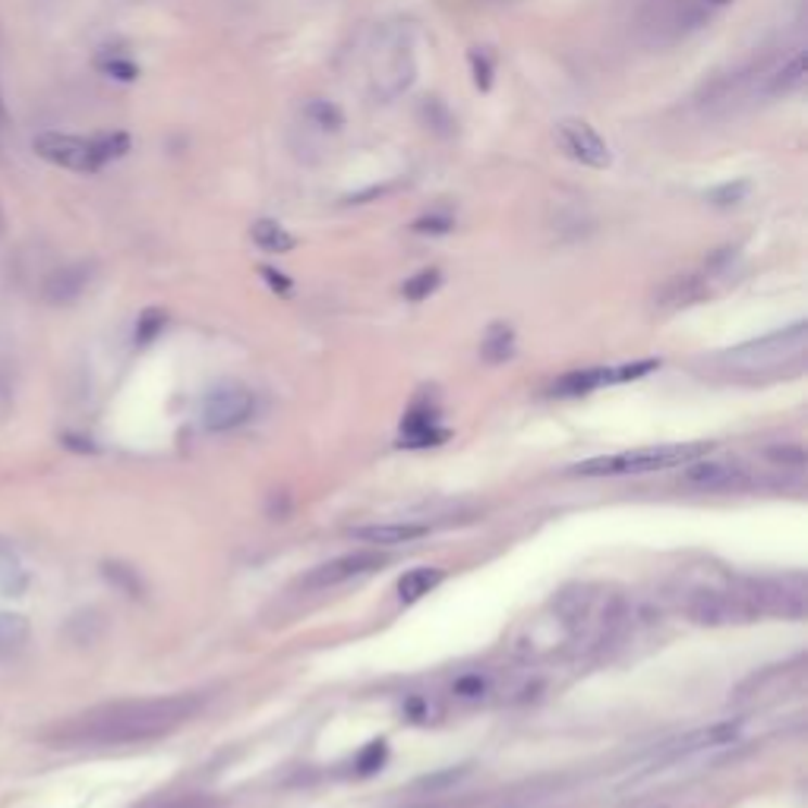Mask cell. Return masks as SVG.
Instances as JSON below:
<instances>
[{
	"mask_svg": "<svg viewBox=\"0 0 808 808\" xmlns=\"http://www.w3.org/2000/svg\"><path fill=\"white\" fill-rule=\"evenodd\" d=\"M3 120H7V111H3V99H0V130H3Z\"/></svg>",
	"mask_w": 808,
	"mask_h": 808,
	"instance_id": "74e56055",
	"label": "cell"
},
{
	"mask_svg": "<svg viewBox=\"0 0 808 808\" xmlns=\"http://www.w3.org/2000/svg\"><path fill=\"white\" fill-rule=\"evenodd\" d=\"M439 284H443V272H439V269H423V272L411 275V279L405 282L401 294H405L408 300H426Z\"/></svg>",
	"mask_w": 808,
	"mask_h": 808,
	"instance_id": "484cf974",
	"label": "cell"
},
{
	"mask_svg": "<svg viewBox=\"0 0 808 808\" xmlns=\"http://www.w3.org/2000/svg\"><path fill=\"white\" fill-rule=\"evenodd\" d=\"M742 598L752 616H780V619H803L808 610L806 578L799 572L777 575V578H739Z\"/></svg>",
	"mask_w": 808,
	"mask_h": 808,
	"instance_id": "5b68a950",
	"label": "cell"
},
{
	"mask_svg": "<svg viewBox=\"0 0 808 808\" xmlns=\"http://www.w3.org/2000/svg\"><path fill=\"white\" fill-rule=\"evenodd\" d=\"M95 145V158H99V168H105L107 162H114V158H120V155H127L130 152V137L127 133H102V137H95L92 140Z\"/></svg>",
	"mask_w": 808,
	"mask_h": 808,
	"instance_id": "d4e9b609",
	"label": "cell"
},
{
	"mask_svg": "<svg viewBox=\"0 0 808 808\" xmlns=\"http://www.w3.org/2000/svg\"><path fill=\"white\" fill-rule=\"evenodd\" d=\"M682 484L704 492H739L748 490L755 484V477L739 461H702V458H695V461L685 464Z\"/></svg>",
	"mask_w": 808,
	"mask_h": 808,
	"instance_id": "8fae6325",
	"label": "cell"
},
{
	"mask_svg": "<svg viewBox=\"0 0 808 808\" xmlns=\"http://www.w3.org/2000/svg\"><path fill=\"white\" fill-rule=\"evenodd\" d=\"M165 808H211L209 803H203V799H183V803H175V806H165Z\"/></svg>",
	"mask_w": 808,
	"mask_h": 808,
	"instance_id": "d590c367",
	"label": "cell"
},
{
	"mask_svg": "<svg viewBox=\"0 0 808 808\" xmlns=\"http://www.w3.org/2000/svg\"><path fill=\"white\" fill-rule=\"evenodd\" d=\"M806 86V51L796 48L780 67H773L761 76V92L768 99H780V95H793Z\"/></svg>",
	"mask_w": 808,
	"mask_h": 808,
	"instance_id": "2e32d148",
	"label": "cell"
},
{
	"mask_svg": "<svg viewBox=\"0 0 808 808\" xmlns=\"http://www.w3.org/2000/svg\"><path fill=\"white\" fill-rule=\"evenodd\" d=\"M33 152L41 162H48L54 168H64V171H79V175L99 171V158H95L92 140H82V137H73V133L44 130L33 140Z\"/></svg>",
	"mask_w": 808,
	"mask_h": 808,
	"instance_id": "ba28073f",
	"label": "cell"
},
{
	"mask_svg": "<svg viewBox=\"0 0 808 808\" xmlns=\"http://www.w3.org/2000/svg\"><path fill=\"white\" fill-rule=\"evenodd\" d=\"M304 117H307L310 124L322 127V130H342V127H345L342 107L335 105V102H329V99H310V102L304 105Z\"/></svg>",
	"mask_w": 808,
	"mask_h": 808,
	"instance_id": "cb8c5ba5",
	"label": "cell"
},
{
	"mask_svg": "<svg viewBox=\"0 0 808 808\" xmlns=\"http://www.w3.org/2000/svg\"><path fill=\"white\" fill-rule=\"evenodd\" d=\"M660 363L657 360H641V363H623V367H591V370H575V373H565L560 376L550 392L560 395V398H575V395H588L600 386H610V383H629V380H638V376H647L651 370H657Z\"/></svg>",
	"mask_w": 808,
	"mask_h": 808,
	"instance_id": "30bf717a",
	"label": "cell"
},
{
	"mask_svg": "<svg viewBox=\"0 0 808 808\" xmlns=\"http://www.w3.org/2000/svg\"><path fill=\"white\" fill-rule=\"evenodd\" d=\"M203 710V695H162L99 704L44 733L54 745H133L168 736Z\"/></svg>",
	"mask_w": 808,
	"mask_h": 808,
	"instance_id": "6da1fadb",
	"label": "cell"
},
{
	"mask_svg": "<svg viewBox=\"0 0 808 808\" xmlns=\"http://www.w3.org/2000/svg\"><path fill=\"white\" fill-rule=\"evenodd\" d=\"M714 446L710 443H676V446H647L634 452H616V456L591 458L575 464L572 474L578 477H619V474H647V471H664L679 467L695 458H704Z\"/></svg>",
	"mask_w": 808,
	"mask_h": 808,
	"instance_id": "277c9868",
	"label": "cell"
},
{
	"mask_svg": "<svg viewBox=\"0 0 808 808\" xmlns=\"http://www.w3.org/2000/svg\"><path fill=\"white\" fill-rule=\"evenodd\" d=\"M249 414H253V392L246 386H238V383L215 386L209 395L203 398V408H200L203 426L211 429V433L234 429V426H241Z\"/></svg>",
	"mask_w": 808,
	"mask_h": 808,
	"instance_id": "9c48e42d",
	"label": "cell"
},
{
	"mask_svg": "<svg viewBox=\"0 0 808 808\" xmlns=\"http://www.w3.org/2000/svg\"><path fill=\"white\" fill-rule=\"evenodd\" d=\"M380 565H383V556H380V553L360 550V553H348V556L332 560V563L317 565L300 585H304L307 591H332V588H338V585H345V581H351V578H360V575H367V572H373V568H380Z\"/></svg>",
	"mask_w": 808,
	"mask_h": 808,
	"instance_id": "5bb4252c",
	"label": "cell"
},
{
	"mask_svg": "<svg viewBox=\"0 0 808 808\" xmlns=\"http://www.w3.org/2000/svg\"><path fill=\"white\" fill-rule=\"evenodd\" d=\"M685 616L695 626H707V629H720V626H733V623H752V610L742 598L739 581L730 585H702L692 588L685 594Z\"/></svg>",
	"mask_w": 808,
	"mask_h": 808,
	"instance_id": "52a82bcc",
	"label": "cell"
},
{
	"mask_svg": "<svg viewBox=\"0 0 808 808\" xmlns=\"http://www.w3.org/2000/svg\"><path fill=\"white\" fill-rule=\"evenodd\" d=\"M745 193H748V183H745V180H736V183H723V187L710 190L707 200H710L714 206H720V209H730V206H739V203L745 200Z\"/></svg>",
	"mask_w": 808,
	"mask_h": 808,
	"instance_id": "83f0119b",
	"label": "cell"
},
{
	"mask_svg": "<svg viewBox=\"0 0 808 808\" xmlns=\"http://www.w3.org/2000/svg\"><path fill=\"white\" fill-rule=\"evenodd\" d=\"M733 0H651L644 10V26L660 41H676L704 29Z\"/></svg>",
	"mask_w": 808,
	"mask_h": 808,
	"instance_id": "8992f818",
	"label": "cell"
},
{
	"mask_svg": "<svg viewBox=\"0 0 808 808\" xmlns=\"http://www.w3.org/2000/svg\"><path fill=\"white\" fill-rule=\"evenodd\" d=\"M414 76L418 61L411 29L401 23L383 26L370 48V95L376 102H395L411 89Z\"/></svg>",
	"mask_w": 808,
	"mask_h": 808,
	"instance_id": "3957f363",
	"label": "cell"
},
{
	"mask_svg": "<svg viewBox=\"0 0 808 808\" xmlns=\"http://www.w3.org/2000/svg\"><path fill=\"white\" fill-rule=\"evenodd\" d=\"M443 578H446L443 568H429V565L411 568L398 578V598H401V603H414V600L426 598L429 591H436L443 585Z\"/></svg>",
	"mask_w": 808,
	"mask_h": 808,
	"instance_id": "d6986e66",
	"label": "cell"
},
{
	"mask_svg": "<svg viewBox=\"0 0 808 808\" xmlns=\"http://www.w3.org/2000/svg\"><path fill=\"white\" fill-rule=\"evenodd\" d=\"M249 238H253V244L259 246V249H266V253H291V249L297 246V238H294L284 225L272 221V218L253 221Z\"/></svg>",
	"mask_w": 808,
	"mask_h": 808,
	"instance_id": "ffe728a7",
	"label": "cell"
},
{
	"mask_svg": "<svg viewBox=\"0 0 808 808\" xmlns=\"http://www.w3.org/2000/svg\"><path fill=\"white\" fill-rule=\"evenodd\" d=\"M556 140L568 152V158H575L578 165L585 168H594V171H603L613 165V152L610 145L603 142L598 130L585 120H563L556 127Z\"/></svg>",
	"mask_w": 808,
	"mask_h": 808,
	"instance_id": "7c38bea8",
	"label": "cell"
},
{
	"mask_svg": "<svg viewBox=\"0 0 808 808\" xmlns=\"http://www.w3.org/2000/svg\"><path fill=\"white\" fill-rule=\"evenodd\" d=\"M102 73L111 76V79H120V82H133L140 76L137 64L127 61V57H107V61H102Z\"/></svg>",
	"mask_w": 808,
	"mask_h": 808,
	"instance_id": "1f68e13d",
	"label": "cell"
},
{
	"mask_svg": "<svg viewBox=\"0 0 808 808\" xmlns=\"http://www.w3.org/2000/svg\"><path fill=\"white\" fill-rule=\"evenodd\" d=\"M707 291H710V287H707V282H704L702 275H676V279H669L667 284L657 287V294H654V310H660V313L685 310V307L704 300Z\"/></svg>",
	"mask_w": 808,
	"mask_h": 808,
	"instance_id": "9a60e30c",
	"label": "cell"
},
{
	"mask_svg": "<svg viewBox=\"0 0 808 808\" xmlns=\"http://www.w3.org/2000/svg\"><path fill=\"white\" fill-rule=\"evenodd\" d=\"M456 228V218L446 215V211H433V215H423L414 221V231L418 234H449Z\"/></svg>",
	"mask_w": 808,
	"mask_h": 808,
	"instance_id": "4dcf8cb0",
	"label": "cell"
},
{
	"mask_svg": "<svg viewBox=\"0 0 808 808\" xmlns=\"http://www.w3.org/2000/svg\"><path fill=\"white\" fill-rule=\"evenodd\" d=\"M29 641V623L20 613H0V657H10L23 651Z\"/></svg>",
	"mask_w": 808,
	"mask_h": 808,
	"instance_id": "7402d4cb",
	"label": "cell"
},
{
	"mask_svg": "<svg viewBox=\"0 0 808 808\" xmlns=\"http://www.w3.org/2000/svg\"><path fill=\"white\" fill-rule=\"evenodd\" d=\"M515 354V332L509 325H490V332L480 342V357L487 363H502Z\"/></svg>",
	"mask_w": 808,
	"mask_h": 808,
	"instance_id": "603a6c76",
	"label": "cell"
},
{
	"mask_svg": "<svg viewBox=\"0 0 808 808\" xmlns=\"http://www.w3.org/2000/svg\"><path fill=\"white\" fill-rule=\"evenodd\" d=\"M262 279L269 282V287H275L279 294H291V282H287V275H282V272H275V269H262Z\"/></svg>",
	"mask_w": 808,
	"mask_h": 808,
	"instance_id": "e575fe53",
	"label": "cell"
},
{
	"mask_svg": "<svg viewBox=\"0 0 808 808\" xmlns=\"http://www.w3.org/2000/svg\"><path fill=\"white\" fill-rule=\"evenodd\" d=\"M426 530H429V527L418 525V522H380V525L351 527V537L370 543V547H398V543L418 540Z\"/></svg>",
	"mask_w": 808,
	"mask_h": 808,
	"instance_id": "e0dca14e",
	"label": "cell"
},
{
	"mask_svg": "<svg viewBox=\"0 0 808 808\" xmlns=\"http://www.w3.org/2000/svg\"><path fill=\"white\" fill-rule=\"evenodd\" d=\"M105 575L111 578V581H117L127 594H140L142 588H140V581H137V575L130 572V568H124V565H105Z\"/></svg>",
	"mask_w": 808,
	"mask_h": 808,
	"instance_id": "836d02e7",
	"label": "cell"
},
{
	"mask_svg": "<svg viewBox=\"0 0 808 808\" xmlns=\"http://www.w3.org/2000/svg\"><path fill=\"white\" fill-rule=\"evenodd\" d=\"M7 414H10V398H7V395L0 392V423L7 421Z\"/></svg>",
	"mask_w": 808,
	"mask_h": 808,
	"instance_id": "8d00e7d4",
	"label": "cell"
},
{
	"mask_svg": "<svg viewBox=\"0 0 808 808\" xmlns=\"http://www.w3.org/2000/svg\"><path fill=\"white\" fill-rule=\"evenodd\" d=\"M162 325H165V313L162 310H145L140 317V325H137V342L149 345L162 332Z\"/></svg>",
	"mask_w": 808,
	"mask_h": 808,
	"instance_id": "d6a6232c",
	"label": "cell"
},
{
	"mask_svg": "<svg viewBox=\"0 0 808 808\" xmlns=\"http://www.w3.org/2000/svg\"><path fill=\"white\" fill-rule=\"evenodd\" d=\"M29 585V575H26V565L23 560L0 543V594L3 598H20Z\"/></svg>",
	"mask_w": 808,
	"mask_h": 808,
	"instance_id": "44dd1931",
	"label": "cell"
},
{
	"mask_svg": "<svg viewBox=\"0 0 808 808\" xmlns=\"http://www.w3.org/2000/svg\"><path fill=\"white\" fill-rule=\"evenodd\" d=\"M92 282V269L89 266H64V269H57L48 282H44V300L48 304H70L76 300L82 291H86V284Z\"/></svg>",
	"mask_w": 808,
	"mask_h": 808,
	"instance_id": "ac0fdd59",
	"label": "cell"
},
{
	"mask_svg": "<svg viewBox=\"0 0 808 808\" xmlns=\"http://www.w3.org/2000/svg\"><path fill=\"white\" fill-rule=\"evenodd\" d=\"M736 739L739 720H723V723H714V727H702L695 733H685V736L667 742L660 748V755H657V765H672V761H682V758L707 752V748H723V745H733Z\"/></svg>",
	"mask_w": 808,
	"mask_h": 808,
	"instance_id": "4fadbf2b",
	"label": "cell"
},
{
	"mask_svg": "<svg viewBox=\"0 0 808 808\" xmlns=\"http://www.w3.org/2000/svg\"><path fill=\"white\" fill-rule=\"evenodd\" d=\"M808 351V325L793 322L790 329H780L773 335L745 342L717 357V367L739 380H771L783 373L803 370Z\"/></svg>",
	"mask_w": 808,
	"mask_h": 808,
	"instance_id": "7a4b0ae2",
	"label": "cell"
},
{
	"mask_svg": "<svg viewBox=\"0 0 808 808\" xmlns=\"http://www.w3.org/2000/svg\"><path fill=\"white\" fill-rule=\"evenodd\" d=\"M487 679L480 676V672H467V676H461L456 685H452V692H456L458 698H464V702H474V698H484L487 695Z\"/></svg>",
	"mask_w": 808,
	"mask_h": 808,
	"instance_id": "f546056e",
	"label": "cell"
},
{
	"mask_svg": "<svg viewBox=\"0 0 808 808\" xmlns=\"http://www.w3.org/2000/svg\"><path fill=\"white\" fill-rule=\"evenodd\" d=\"M388 758V745L386 739H373L360 755H357V773L360 777H370V773H376L383 765H386Z\"/></svg>",
	"mask_w": 808,
	"mask_h": 808,
	"instance_id": "4316f807",
	"label": "cell"
},
{
	"mask_svg": "<svg viewBox=\"0 0 808 808\" xmlns=\"http://www.w3.org/2000/svg\"><path fill=\"white\" fill-rule=\"evenodd\" d=\"M467 61H471V73H474V86L480 89V92H490L492 86V57L487 51H471L467 54Z\"/></svg>",
	"mask_w": 808,
	"mask_h": 808,
	"instance_id": "f1b7e54d",
	"label": "cell"
}]
</instances>
